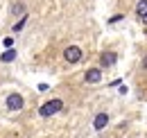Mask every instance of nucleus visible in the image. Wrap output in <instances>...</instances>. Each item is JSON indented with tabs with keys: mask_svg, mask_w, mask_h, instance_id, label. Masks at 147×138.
I'll return each instance as SVG.
<instances>
[{
	"mask_svg": "<svg viewBox=\"0 0 147 138\" xmlns=\"http://www.w3.org/2000/svg\"><path fill=\"white\" fill-rule=\"evenodd\" d=\"M82 57H84V54H82V48H79V45H68V48L63 50V59H66L68 64H79Z\"/></svg>",
	"mask_w": 147,
	"mask_h": 138,
	"instance_id": "nucleus-2",
	"label": "nucleus"
},
{
	"mask_svg": "<svg viewBox=\"0 0 147 138\" xmlns=\"http://www.w3.org/2000/svg\"><path fill=\"white\" fill-rule=\"evenodd\" d=\"M11 16H18V18L27 16V7H25L23 2H14V5H11Z\"/></svg>",
	"mask_w": 147,
	"mask_h": 138,
	"instance_id": "nucleus-6",
	"label": "nucleus"
},
{
	"mask_svg": "<svg viewBox=\"0 0 147 138\" xmlns=\"http://www.w3.org/2000/svg\"><path fill=\"white\" fill-rule=\"evenodd\" d=\"M5 104H7L9 111H20L23 104H25V100H23V95H18V93H11V95H7Z\"/></svg>",
	"mask_w": 147,
	"mask_h": 138,
	"instance_id": "nucleus-3",
	"label": "nucleus"
},
{
	"mask_svg": "<svg viewBox=\"0 0 147 138\" xmlns=\"http://www.w3.org/2000/svg\"><path fill=\"white\" fill-rule=\"evenodd\" d=\"M107 122H109V116H107V113H97L93 127H95V129H102V127H107Z\"/></svg>",
	"mask_w": 147,
	"mask_h": 138,
	"instance_id": "nucleus-7",
	"label": "nucleus"
},
{
	"mask_svg": "<svg viewBox=\"0 0 147 138\" xmlns=\"http://www.w3.org/2000/svg\"><path fill=\"white\" fill-rule=\"evenodd\" d=\"M115 61H118V54H115V52H111V50H107V52H102V54H100V66H104V68L115 66Z\"/></svg>",
	"mask_w": 147,
	"mask_h": 138,
	"instance_id": "nucleus-5",
	"label": "nucleus"
},
{
	"mask_svg": "<svg viewBox=\"0 0 147 138\" xmlns=\"http://www.w3.org/2000/svg\"><path fill=\"white\" fill-rule=\"evenodd\" d=\"M0 59H2V61H14V59H16V50H5L0 54Z\"/></svg>",
	"mask_w": 147,
	"mask_h": 138,
	"instance_id": "nucleus-9",
	"label": "nucleus"
},
{
	"mask_svg": "<svg viewBox=\"0 0 147 138\" xmlns=\"http://www.w3.org/2000/svg\"><path fill=\"white\" fill-rule=\"evenodd\" d=\"M140 66H143V70H147V54L143 57V64H140Z\"/></svg>",
	"mask_w": 147,
	"mask_h": 138,
	"instance_id": "nucleus-11",
	"label": "nucleus"
},
{
	"mask_svg": "<svg viewBox=\"0 0 147 138\" xmlns=\"http://www.w3.org/2000/svg\"><path fill=\"white\" fill-rule=\"evenodd\" d=\"M143 20H145V23H147V18H143Z\"/></svg>",
	"mask_w": 147,
	"mask_h": 138,
	"instance_id": "nucleus-12",
	"label": "nucleus"
},
{
	"mask_svg": "<svg viewBox=\"0 0 147 138\" xmlns=\"http://www.w3.org/2000/svg\"><path fill=\"white\" fill-rule=\"evenodd\" d=\"M61 106H63V102L61 100H48V102L41 104V109H38V113L43 116V118H50V116H55L57 111H61Z\"/></svg>",
	"mask_w": 147,
	"mask_h": 138,
	"instance_id": "nucleus-1",
	"label": "nucleus"
},
{
	"mask_svg": "<svg viewBox=\"0 0 147 138\" xmlns=\"http://www.w3.org/2000/svg\"><path fill=\"white\" fill-rule=\"evenodd\" d=\"M84 82H86V84H100V82H102V70L100 68H88L84 72Z\"/></svg>",
	"mask_w": 147,
	"mask_h": 138,
	"instance_id": "nucleus-4",
	"label": "nucleus"
},
{
	"mask_svg": "<svg viewBox=\"0 0 147 138\" xmlns=\"http://www.w3.org/2000/svg\"><path fill=\"white\" fill-rule=\"evenodd\" d=\"M25 23H27V16H23V18H18V23L14 25V32H20L23 27H25Z\"/></svg>",
	"mask_w": 147,
	"mask_h": 138,
	"instance_id": "nucleus-10",
	"label": "nucleus"
},
{
	"mask_svg": "<svg viewBox=\"0 0 147 138\" xmlns=\"http://www.w3.org/2000/svg\"><path fill=\"white\" fill-rule=\"evenodd\" d=\"M136 16L147 18V0H138V5H136Z\"/></svg>",
	"mask_w": 147,
	"mask_h": 138,
	"instance_id": "nucleus-8",
	"label": "nucleus"
}]
</instances>
